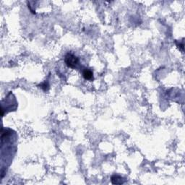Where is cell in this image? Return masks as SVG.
<instances>
[{
	"mask_svg": "<svg viewBox=\"0 0 185 185\" xmlns=\"http://www.w3.org/2000/svg\"><path fill=\"white\" fill-rule=\"evenodd\" d=\"M79 58L72 53H67L64 57V62L67 66L72 69H75L79 64Z\"/></svg>",
	"mask_w": 185,
	"mask_h": 185,
	"instance_id": "6da1fadb",
	"label": "cell"
},
{
	"mask_svg": "<svg viewBox=\"0 0 185 185\" xmlns=\"http://www.w3.org/2000/svg\"><path fill=\"white\" fill-rule=\"evenodd\" d=\"M111 182L113 184H122L124 183V179L120 176L114 174L111 177Z\"/></svg>",
	"mask_w": 185,
	"mask_h": 185,
	"instance_id": "7a4b0ae2",
	"label": "cell"
},
{
	"mask_svg": "<svg viewBox=\"0 0 185 185\" xmlns=\"http://www.w3.org/2000/svg\"><path fill=\"white\" fill-rule=\"evenodd\" d=\"M82 76L85 80H91L93 79V73L92 70L90 69H85L82 72Z\"/></svg>",
	"mask_w": 185,
	"mask_h": 185,
	"instance_id": "3957f363",
	"label": "cell"
},
{
	"mask_svg": "<svg viewBox=\"0 0 185 185\" xmlns=\"http://www.w3.org/2000/svg\"><path fill=\"white\" fill-rule=\"evenodd\" d=\"M40 86H41V88H42L44 91H46L47 90H48L47 88H49V85L48 84H46V82H44V83H42L41 85H40Z\"/></svg>",
	"mask_w": 185,
	"mask_h": 185,
	"instance_id": "277c9868",
	"label": "cell"
}]
</instances>
